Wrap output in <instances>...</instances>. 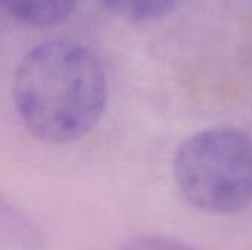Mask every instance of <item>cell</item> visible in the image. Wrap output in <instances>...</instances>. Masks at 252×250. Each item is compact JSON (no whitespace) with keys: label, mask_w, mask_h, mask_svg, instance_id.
I'll list each match as a JSON object with an SVG mask.
<instances>
[{"label":"cell","mask_w":252,"mask_h":250,"mask_svg":"<svg viewBox=\"0 0 252 250\" xmlns=\"http://www.w3.org/2000/svg\"><path fill=\"white\" fill-rule=\"evenodd\" d=\"M174 178L183 197L199 211H244L252 203V139L233 127L192 134L176 152Z\"/></svg>","instance_id":"cell-2"},{"label":"cell","mask_w":252,"mask_h":250,"mask_svg":"<svg viewBox=\"0 0 252 250\" xmlns=\"http://www.w3.org/2000/svg\"><path fill=\"white\" fill-rule=\"evenodd\" d=\"M120 250H198L164 236H139L126 242Z\"/></svg>","instance_id":"cell-5"},{"label":"cell","mask_w":252,"mask_h":250,"mask_svg":"<svg viewBox=\"0 0 252 250\" xmlns=\"http://www.w3.org/2000/svg\"><path fill=\"white\" fill-rule=\"evenodd\" d=\"M78 0H1L4 9L16 21L44 27L65 19Z\"/></svg>","instance_id":"cell-3"},{"label":"cell","mask_w":252,"mask_h":250,"mask_svg":"<svg viewBox=\"0 0 252 250\" xmlns=\"http://www.w3.org/2000/svg\"><path fill=\"white\" fill-rule=\"evenodd\" d=\"M13 102L25 128L50 144L86 136L100 119L108 94L100 60L71 40L34 46L13 77Z\"/></svg>","instance_id":"cell-1"},{"label":"cell","mask_w":252,"mask_h":250,"mask_svg":"<svg viewBox=\"0 0 252 250\" xmlns=\"http://www.w3.org/2000/svg\"><path fill=\"white\" fill-rule=\"evenodd\" d=\"M106 9L130 21H152L167 15L177 0H99Z\"/></svg>","instance_id":"cell-4"}]
</instances>
